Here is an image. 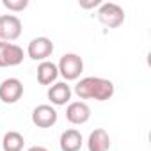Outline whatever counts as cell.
I'll list each match as a JSON object with an SVG mask.
<instances>
[{"label":"cell","instance_id":"cell-1","mask_svg":"<svg viewBox=\"0 0 151 151\" xmlns=\"http://www.w3.org/2000/svg\"><path fill=\"white\" fill-rule=\"evenodd\" d=\"M57 69L66 80H77L84 71V60L77 53H64L57 64Z\"/></svg>","mask_w":151,"mask_h":151},{"label":"cell","instance_id":"cell-2","mask_svg":"<svg viewBox=\"0 0 151 151\" xmlns=\"http://www.w3.org/2000/svg\"><path fill=\"white\" fill-rule=\"evenodd\" d=\"M98 20L110 29H117L124 23V11L121 6L114 4V2H105L100 6L98 9Z\"/></svg>","mask_w":151,"mask_h":151},{"label":"cell","instance_id":"cell-3","mask_svg":"<svg viewBox=\"0 0 151 151\" xmlns=\"http://www.w3.org/2000/svg\"><path fill=\"white\" fill-rule=\"evenodd\" d=\"M22 36V20L14 14L0 16V41H14Z\"/></svg>","mask_w":151,"mask_h":151},{"label":"cell","instance_id":"cell-4","mask_svg":"<svg viewBox=\"0 0 151 151\" xmlns=\"http://www.w3.org/2000/svg\"><path fill=\"white\" fill-rule=\"evenodd\" d=\"M27 53L32 60H46L52 53H53V43L48 37H34L29 43Z\"/></svg>","mask_w":151,"mask_h":151},{"label":"cell","instance_id":"cell-5","mask_svg":"<svg viewBox=\"0 0 151 151\" xmlns=\"http://www.w3.org/2000/svg\"><path fill=\"white\" fill-rule=\"evenodd\" d=\"M23 96V84L18 78H6L0 84V100L4 103H16Z\"/></svg>","mask_w":151,"mask_h":151},{"label":"cell","instance_id":"cell-6","mask_svg":"<svg viewBox=\"0 0 151 151\" xmlns=\"http://www.w3.org/2000/svg\"><path fill=\"white\" fill-rule=\"evenodd\" d=\"M32 123L37 128H52L57 123V110L52 105H37L32 110Z\"/></svg>","mask_w":151,"mask_h":151},{"label":"cell","instance_id":"cell-7","mask_svg":"<svg viewBox=\"0 0 151 151\" xmlns=\"http://www.w3.org/2000/svg\"><path fill=\"white\" fill-rule=\"evenodd\" d=\"M66 119L71 124H86L91 119V109L86 101H73L66 109Z\"/></svg>","mask_w":151,"mask_h":151},{"label":"cell","instance_id":"cell-8","mask_svg":"<svg viewBox=\"0 0 151 151\" xmlns=\"http://www.w3.org/2000/svg\"><path fill=\"white\" fill-rule=\"evenodd\" d=\"M71 94H73V91L66 82H57L48 89V100L57 107L66 105L71 100Z\"/></svg>","mask_w":151,"mask_h":151},{"label":"cell","instance_id":"cell-9","mask_svg":"<svg viewBox=\"0 0 151 151\" xmlns=\"http://www.w3.org/2000/svg\"><path fill=\"white\" fill-rule=\"evenodd\" d=\"M60 149L62 151H80L84 140H82V133L75 128H69L66 132L60 133Z\"/></svg>","mask_w":151,"mask_h":151},{"label":"cell","instance_id":"cell-10","mask_svg":"<svg viewBox=\"0 0 151 151\" xmlns=\"http://www.w3.org/2000/svg\"><path fill=\"white\" fill-rule=\"evenodd\" d=\"M89 151H109L110 149V137L103 128H96L91 132L89 140H87Z\"/></svg>","mask_w":151,"mask_h":151},{"label":"cell","instance_id":"cell-11","mask_svg":"<svg viewBox=\"0 0 151 151\" xmlns=\"http://www.w3.org/2000/svg\"><path fill=\"white\" fill-rule=\"evenodd\" d=\"M59 77V69L57 64L50 62V60H43L37 66V82L41 86H50L52 82H55Z\"/></svg>","mask_w":151,"mask_h":151},{"label":"cell","instance_id":"cell-12","mask_svg":"<svg viewBox=\"0 0 151 151\" xmlns=\"http://www.w3.org/2000/svg\"><path fill=\"white\" fill-rule=\"evenodd\" d=\"M114 96V84L107 78L94 77V87H93V100L105 101Z\"/></svg>","mask_w":151,"mask_h":151},{"label":"cell","instance_id":"cell-13","mask_svg":"<svg viewBox=\"0 0 151 151\" xmlns=\"http://www.w3.org/2000/svg\"><path fill=\"white\" fill-rule=\"evenodd\" d=\"M23 144H25V139L18 132H7L4 135V140H2L4 151H22Z\"/></svg>","mask_w":151,"mask_h":151},{"label":"cell","instance_id":"cell-14","mask_svg":"<svg viewBox=\"0 0 151 151\" xmlns=\"http://www.w3.org/2000/svg\"><path fill=\"white\" fill-rule=\"evenodd\" d=\"M93 87H94V77H86L75 86V94L80 100H93Z\"/></svg>","mask_w":151,"mask_h":151},{"label":"cell","instance_id":"cell-15","mask_svg":"<svg viewBox=\"0 0 151 151\" xmlns=\"http://www.w3.org/2000/svg\"><path fill=\"white\" fill-rule=\"evenodd\" d=\"M22 60H23V50L18 45L7 43V48H6V68L18 66V64H22Z\"/></svg>","mask_w":151,"mask_h":151},{"label":"cell","instance_id":"cell-16","mask_svg":"<svg viewBox=\"0 0 151 151\" xmlns=\"http://www.w3.org/2000/svg\"><path fill=\"white\" fill-rule=\"evenodd\" d=\"M2 6L6 9H9V11L20 13V11H23L29 6V0H2Z\"/></svg>","mask_w":151,"mask_h":151},{"label":"cell","instance_id":"cell-17","mask_svg":"<svg viewBox=\"0 0 151 151\" xmlns=\"http://www.w3.org/2000/svg\"><path fill=\"white\" fill-rule=\"evenodd\" d=\"M78 6L84 9H93V7L101 6V0H78Z\"/></svg>","mask_w":151,"mask_h":151},{"label":"cell","instance_id":"cell-18","mask_svg":"<svg viewBox=\"0 0 151 151\" xmlns=\"http://www.w3.org/2000/svg\"><path fill=\"white\" fill-rule=\"evenodd\" d=\"M6 48H7V43L0 41V68H6Z\"/></svg>","mask_w":151,"mask_h":151},{"label":"cell","instance_id":"cell-19","mask_svg":"<svg viewBox=\"0 0 151 151\" xmlns=\"http://www.w3.org/2000/svg\"><path fill=\"white\" fill-rule=\"evenodd\" d=\"M29 151H48L46 147H43V146H32Z\"/></svg>","mask_w":151,"mask_h":151}]
</instances>
